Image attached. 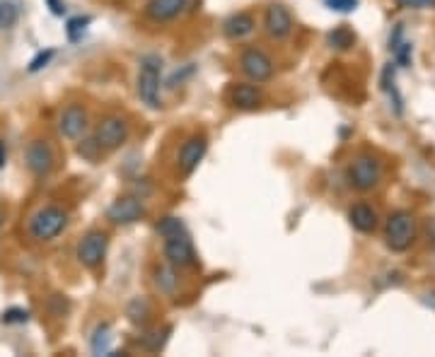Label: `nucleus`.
Wrapping results in <instances>:
<instances>
[{
	"label": "nucleus",
	"instance_id": "f257e3e1",
	"mask_svg": "<svg viewBox=\"0 0 435 357\" xmlns=\"http://www.w3.org/2000/svg\"><path fill=\"white\" fill-rule=\"evenodd\" d=\"M160 73H162V61L157 56H145L140 61L138 70V82H135V92H138L140 101L150 109H160Z\"/></svg>",
	"mask_w": 435,
	"mask_h": 357
},
{
	"label": "nucleus",
	"instance_id": "f03ea898",
	"mask_svg": "<svg viewBox=\"0 0 435 357\" xmlns=\"http://www.w3.org/2000/svg\"><path fill=\"white\" fill-rule=\"evenodd\" d=\"M416 239V220L411 213L397 211L387 218L385 225V242L392 251H406Z\"/></svg>",
	"mask_w": 435,
	"mask_h": 357
},
{
	"label": "nucleus",
	"instance_id": "7ed1b4c3",
	"mask_svg": "<svg viewBox=\"0 0 435 357\" xmlns=\"http://www.w3.org/2000/svg\"><path fill=\"white\" fill-rule=\"evenodd\" d=\"M66 225H68V213L63 208L47 206L30 220V232L37 242H51L66 230Z\"/></svg>",
	"mask_w": 435,
	"mask_h": 357
},
{
	"label": "nucleus",
	"instance_id": "20e7f679",
	"mask_svg": "<svg viewBox=\"0 0 435 357\" xmlns=\"http://www.w3.org/2000/svg\"><path fill=\"white\" fill-rule=\"evenodd\" d=\"M382 179V167L375 157L360 155L348 167V184L358 191H372Z\"/></svg>",
	"mask_w": 435,
	"mask_h": 357
},
{
	"label": "nucleus",
	"instance_id": "39448f33",
	"mask_svg": "<svg viewBox=\"0 0 435 357\" xmlns=\"http://www.w3.org/2000/svg\"><path fill=\"white\" fill-rule=\"evenodd\" d=\"M94 140L102 152H114L128 140V123L121 116H104L94 126Z\"/></svg>",
	"mask_w": 435,
	"mask_h": 357
},
{
	"label": "nucleus",
	"instance_id": "423d86ee",
	"mask_svg": "<svg viewBox=\"0 0 435 357\" xmlns=\"http://www.w3.org/2000/svg\"><path fill=\"white\" fill-rule=\"evenodd\" d=\"M106 249H109V234L102 230H92L78 244V261L85 268H97L106 256Z\"/></svg>",
	"mask_w": 435,
	"mask_h": 357
},
{
	"label": "nucleus",
	"instance_id": "0eeeda50",
	"mask_svg": "<svg viewBox=\"0 0 435 357\" xmlns=\"http://www.w3.org/2000/svg\"><path fill=\"white\" fill-rule=\"evenodd\" d=\"M240 68L252 82H269L274 77V61L262 49H245L240 56Z\"/></svg>",
	"mask_w": 435,
	"mask_h": 357
},
{
	"label": "nucleus",
	"instance_id": "6e6552de",
	"mask_svg": "<svg viewBox=\"0 0 435 357\" xmlns=\"http://www.w3.org/2000/svg\"><path fill=\"white\" fill-rule=\"evenodd\" d=\"M165 258L174 268H191L196 263V251L186 232L165 237Z\"/></svg>",
	"mask_w": 435,
	"mask_h": 357
},
{
	"label": "nucleus",
	"instance_id": "1a4fd4ad",
	"mask_svg": "<svg viewBox=\"0 0 435 357\" xmlns=\"http://www.w3.org/2000/svg\"><path fill=\"white\" fill-rule=\"evenodd\" d=\"M143 215H145V206L135 196H121L106 208V220L114 225H123V227L143 220Z\"/></svg>",
	"mask_w": 435,
	"mask_h": 357
},
{
	"label": "nucleus",
	"instance_id": "9d476101",
	"mask_svg": "<svg viewBox=\"0 0 435 357\" xmlns=\"http://www.w3.org/2000/svg\"><path fill=\"white\" fill-rule=\"evenodd\" d=\"M206 150H208L206 135H191V138H186L182 147H179V155H177L179 172L186 174V177L194 174V169L199 167L201 160L206 157Z\"/></svg>",
	"mask_w": 435,
	"mask_h": 357
},
{
	"label": "nucleus",
	"instance_id": "9b49d317",
	"mask_svg": "<svg viewBox=\"0 0 435 357\" xmlns=\"http://www.w3.org/2000/svg\"><path fill=\"white\" fill-rule=\"evenodd\" d=\"M264 30L271 39L276 42H283L288 34L293 32V17L288 13L286 5L281 3H274L266 8V15H264Z\"/></svg>",
	"mask_w": 435,
	"mask_h": 357
},
{
	"label": "nucleus",
	"instance_id": "f8f14e48",
	"mask_svg": "<svg viewBox=\"0 0 435 357\" xmlns=\"http://www.w3.org/2000/svg\"><path fill=\"white\" fill-rule=\"evenodd\" d=\"M59 130L61 135L68 140H80L87 130V111L80 104H71L63 109V114L59 118Z\"/></svg>",
	"mask_w": 435,
	"mask_h": 357
},
{
	"label": "nucleus",
	"instance_id": "ddd939ff",
	"mask_svg": "<svg viewBox=\"0 0 435 357\" xmlns=\"http://www.w3.org/2000/svg\"><path fill=\"white\" fill-rule=\"evenodd\" d=\"M27 167L34 177H47L54 169V150L47 140H32L27 145Z\"/></svg>",
	"mask_w": 435,
	"mask_h": 357
},
{
	"label": "nucleus",
	"instance_id": "4468645a",
	"mask_svg": "<svg viewBox=\"0 0 435 357\" xmlns=\"http://www.w3.org/2000/svg\"><path fill=\"white\" fill-rule=\"evenodd\" d=\"M230 101H233V106L240 111H254L262 104V92H259L257 84L240 82V84H235L233 92H230Z\"/></svg>",
	"mask_w": 435,
	"mask_h": 357
},
{
	"label": "nucleus",
	"instance_id": "2eb2a0df",
	"mask_svg": "<svg viewBox=\"0 0 435 357\" xmlns=\"http://www.w3.org/2000/svg\"><path fill=\"white\" fill-rule=\"evenodd\" d=\"M184 8H186V0H150L145 5V15L152 22H172L174 17L182 15Z\"/></svg>",
	"mask_w": 435,
	"mask_h": 357
},
{
	"label": "nucleus",
	"instance_id": "dca6fc26",
	"mask_svg": "<svg viewBox=\"0 0 435 357\" xmlns=\"http://www.w3.org/2000/svg\"><path fill=\"white\" fill-rule=\"evenodd\" d=\"M254 27H257V22H254L252 15L237 13V15H230L228 20L223 22V34L228 39H233V42H240V39L250 37L254 32Z\"/></svg>",
	"mask_w": 435,
	"mask_h": 357
},
{
	"label": "nucleus",
	"instance_id": "f3484780",
	"mask_svg": "<svg viewBox=\"0 0 435 357\" xmlns=\"http://www.w3.org/2000/svg\"><path fill=\"white\" fill-rule=\"evenodd\" d=\"M348 220H351L353 230L363 232V234H370V232L377 230V213L368 203H355L348 211Z\"/></svg>",
	"mask_w": 435,
	"mask_h": 357
},
{
	"label": "nucleus",
	"instance_id": "a211bd4d",
	"mask_svg": "<svg viewBox=\"0 0 435 357\" xmlns=\"http://www.w3.org/2000/svg\"><path fill=\"white\" fill-rule=\"evenodd\" d=\"M389 49H392L394 58H397L399 65H409L411 63V44L404 42V27L397 25L389 37Z\"/></svg>",
	"mask_w": 435,
	"mask_h": 357
},
{
	"label": "nucleus",
	"instance_id": "6ab92c4d",
	"mask_svg": "<svg viewBox=\"0 0 435 357\" xmlns=\"http://www.w3.org/2000/svg\"><path fill=\"white\" fill-rule=\"evenodd\" d=\"M326 44H329L331 49H336V51H348V49H353V44H355V34H353L351 27L341 25V27H336L334 32H329Z\"/></svg>",
	"mask_w": 435,
	"mask_h": 357
},
{
	"label": "nucleus",
	"instance_id": "aec40b11",
	"mask_svg": "<svg viewBox=\"0 0 435 357\" xmlns=\"http://www.w3.org/2000/svg\"><path fill=\"white\" fill-rule=\"evenodd\" d=\"M177 273H174V265H162V268L155 270V285L160 292L165 294H174L177 290Z\"/></svg>",
	"mask_w": 435,
	"mask_h": 357
},
{
	"label": "nucleus",
	"instance_id": "412c9836",
	"mask_svg": "<svg viewBox=\"0 0 435 357\" xmlns=\"http://www.w3.org/2000/svg\"><path fill=\"white\" fill-rule=\"evenodd\" d=\"M109 345H111V326L99 324L97 328H94V336H92V353L106 355L109 353Z\"/></svg>",
	"mask_w": 435,
	"mask_h": 357
},
{
	"label": "nucleus",
	"instance_id": "4be33fe9",
	"mask_svg": "<svg viewBox=\"0 0 435 357\" xmlns=\"http://www.w3.org/2000/svg\"><path fill=\"white\" fill-rule=\"evenodd\" d=\"M148 314H150V304L145 302V299L138 297L128 304V319H131L133 324H145V321H148Z\"/></svg>",
	"mask_w": 435,
	"mask_h": 357
},
{
	"label": "nucleus",
	"instance_id": "5701e85b",
	"mask_svg": "<svg viewBox=\"0 0 435 357\" xmlns=\"http://www.w3.org/2000/svg\"><path fill=\"white\" fill-rule=\"evenodd\" d=\"M157 234L160 237H172V234H179V232H186L184 223L179 218H165L157 223Z\"/></svg>",
	"mask_w": 435,
	"mask_h": 357
},
{
	"label": "nucleus",
	"instance_id": "b1692460",
	"mask_svg": "<svg viewBox=\"0 0 435 357\" xmlns=\"http://www.w3.org/2000/svg\"><path fill=\"white\" fill-rule=\"evenodd\" d=\"M17 17H20V10L15 3H0V30H10L17 22Z\"/></svg>",
	"mask_w": 435,
	"mask_h": 357
},
{
	"label": "nucleus",
	"instance_id": "393cba45",
	"mask_svg": "<svg viewBox=\"0 0 435 357\" xmlns=\"http://www.w3.org/2000/svg\"><path fill=\"white\" fill-rule=\"evenodd\" d=\"M169 331V328H165V331H152V333H148V336L143 338V348L145 350H150V353H157V350L162 348V345H165V341H167V336L165 333Z\"/></svg>",
	"mask_w": 435,
	"mask_h": 357
},
{
	"label": "nucleus",
	"instance_id": "a878e982",
	"mask_svg": "<svg viewBox=\"0 0 435 357\" xmlns=\"http://www.w3.org/2000/svg\"><path fill=\"white\" fill-rule=\"evenodd\" d=\"M87 25H90V17H73V20L68 22V39H71V42H78Z\"/></svg>",
	"mask_w": 435,
	"mask_h": 357
},
{
	"label": "nucleus",
	"instance_id": "bb28decb",
	"mask_svg": "<svg viewBox=\"0 0 435 357\" xmlns=\"http://www.w3.org/2000/svg\"><path fill=\"white\" fill-rule=\"evenodd\" d=\"M27 321H30V311L27 309L13 307V309H8L3 314V324H27Z\"/></svg>",
	"mask_w": 435,
	"mask_h": 357
},
{
	"label": "nucleus",
	"instance_id": "cd10ccee",
	"mask_svg": "<svg viewBox=\"0 0 435 357\" xmlns=\"http://www.w3.org/2000/svg\"><path fill=\"white\" fill-rule=\"evenodd\" d=\"M54 54H56L54 49L39 51V54L30 61V73H37V70H42V68H47V65H49V61L54 58Z\"/></svg>",
	"mask_w": 435,
	"mask_h": 357
},
{
	"label": "nucleus",
	"instance_id": "c85d7f7f",
	"mask_svg": "<svg viewBox=\"0 0 435 357\" xmlns=\"http://www.w3.org/2000/svg\"><path fill=\"white\" fill-rule=\"evenodd\" d=\"M326 8L334 10V13H353L358 8L360 0H324Z\"/></svg>",
	"mask_w": 435,
	"mask_h": 357
},
{
	"label": "nucleus",
	"instance_id": "c756f323",
	"mask_svg": "<svg viewBox=\"0 0 435 357\" xmlns=\"http://www.w3.org/2000/svg\"><path fill=\"white\" fill-rule=\"evenodd\" d=\"M433 3H435V0H397L399 8H414V10L428 8V5H433Z\"/></svg>",
	"mask_w": 435,
	"mask_h": 357
},
{
	"label": "nucleus",
	"instance_id": "7c9ffc66",
	"mask_svg": "<svg viewBox=\"0 0 435 357\" xmlns=\"http://www.w3.org/2000/svg\"><path fill=\"white\" fill-rule=\"evenodd\" d=\"M49 5H51V13H54V15H63L66 13V8H63V3H61V0H49Z\"/></svg>",
	"mask_w": 435,
	"mask_h": 357
},
{
	"label": "nucleus",
	"instance_id": "2f4dec72",
	"mask_svg": "<svg viewBox=\"0 0 435 357\" xmlns=\"http://www.w3.org/2000/svg\"><path fill=\"white\" fill-rule=\"evenodd\" d=\"M5 157H8L5 155V145L0 143V167H5Z\"/></svg>",
	"mask_w": 435,
	"mask_h": 357
}]
</instances>
